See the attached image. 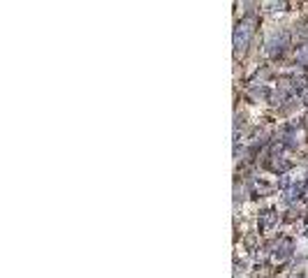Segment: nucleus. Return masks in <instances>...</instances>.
I'll list each match as a JSON object with an SVG mask.
<instances>
[{"mask_svg": "<svg viewBox=\"0 0 308 278\" xmlns=\"http://www.w3.org/2000/svg\"><path fill=\"white\" fill-rule=\"evenodd\" d=\"M303 195H306V197H308V183H306V188H303Z\"/></svg>", "mask_w": 308, "mask_h": 278, "instance_id": "obj_11", "label": "nucleus"}, {"mask_svg": "<svg viewBox=\"0 0 308 278\" xmlns=\"http://www.w3.org/2000/svg\"><path fill=\"white\" fill-rule=\"evenodd\" d=\"M301 100H303V104H306V107H308V93H303V97H301Z\"/></svg>", "mask_w": 308, "mask_h": 278, "instance_id": "obj_10", "label": "nucleus"}, {"mask_svg": "<svg viewBox=\"0 0 308 278\" xmlns=\"http://www.w3.org/2000/svg\"><path fill=\"white\" fill-rule=\"evenodd\" d=\"M269 12H283L285 10V3H269Z\"/></svg>", "mask_w": 308, "mask_h": 278, "instance_id": "obj_9", "label": "nucleus"}, {"mask_svg": "<svg viewBox=\"0 0 308 278\" xmlns=\"http://www.w3.org/2000/svg\"><path fill=\"white\" fill-rule=\"evenodd\" d=\"M287 40H290V35L287 33H273L269 40H266V56H271V58H276V56H280L283 54V49L287 47Z\"/></svg>", "mask_w": 308, "mask_h": 278, "instance_id": "obj_2", "label": "nucleus"}, {"mask_svg": "<svg viewBox=\"0 0 308 278\" xmlns=\"http://www.w3.org/2000/svg\"><path fill=\"white\" fill-rule=\"evenodd\" d=\"M290 253H292V241H290V239H280V241H278V246H276V253H273V260L283 262V260H287V257H290Z\"/></svg>", "mask_w": 308, "mask_h": 278, "instance_id": "obj_3", "label": "nucleus"}, {"mask_svg": "<svg viewBox=\"0 0 308 278\" xmlns=\"http://www.w3.org/2000/svg\"><path fill=\"white\" fill-rule=\"evenodd\" d=\"M255 33V21L253 19H243V21H239L234 28V35H232V42H234V54H243L248 47V42H250V37H253Z\"/></svg>", "mask_w": 308, "mask_h": 278, "instance_id": "obj_1", "label": "nucleus"}, {"mask_svg": "<svg viewBox=\"0 0 308 278\" xmlns=\"http://www.w3.org/2000/svg\"><path fill=\"white\" fill-rule=\"evenodd\" d=\"M301 195H303L301 188L292 186V188H287V190H285V197H283V200L287 202V204H294V202H299V197H301Z\"/></svg>", "mask_w": 308, "mask_h": 278, "instance_id": "obj_6", "label": "nucleus"}, {"mask_svg": "<svg viewBox=\"0 0 308 278\" xmlns=\"http://www.w3.org/2000/svg\"><path fill=\"white\" fill-rule=\"evenodd\" d=\"M271 172H278V174H283V172H287L290 170V163L285 160V158H278V156H273V160H271Z\"/></svg>", "mask_w": 308, "mask_h": 278, "instance_id": "obj_5", "label": "nucleus"}, {"mask_svg": "<svg viewBox=\"0 0 308 278\" xmlns=\"http://www.w3.org/2000/svg\"><path fill=\"white\" fill-rule=\"evenodd\" d=\"M294 88H308V77H294Z\"/></svg>", "mask_w": 308, "mask_h": 278, "instance_id": "obj_8", "label": "nucleus"}, {"mask_svg": "<svg viewBox=\"0 0 308 278\" xmlns=\"http://www.w3.org/2000/svg\"><path fill=\"white\" fill-rule=\"evenodd\" d=\"M296 63L299 65H308V44H301L296 49Z\"/></svg>", "mask_w": 308, "mask_h": 278, "instance_id": "obj_7", "label": "nucleus"}, {"mask_svg": "<svg viewBox=\"0 0 308 278\" xmlns=\"http://www.w3.org/2000/svg\"><path fill=\"white\" fill-rule=\"evenodd\" d=\"M276 223H278V213H273V211H264L260 216V230L262 232H269Z\"/></svg>", "mask_w": 308, "mask_h": 278, "instance_id": "obj_4", "label": "nucleus"}]
</instances>
